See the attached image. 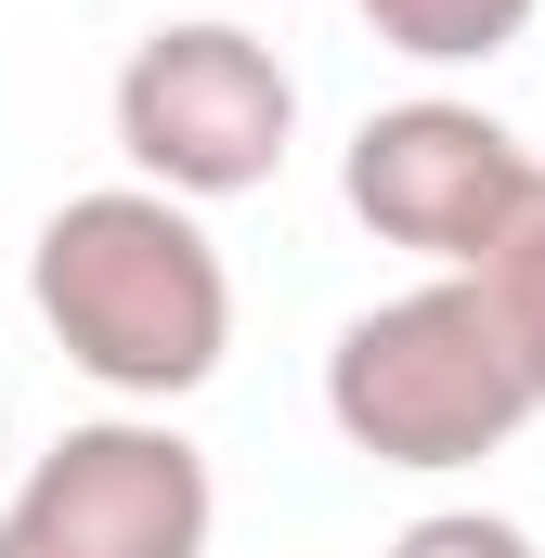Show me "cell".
Returning a JSON list of instances; mask_svg holds the SVG:
<instances>
[{"mask_svg":"<svg viewBox=\"0 0 545 558\" xmlns=\"http://www.w3.org/2000/svg\"><path fill=\"white\" fill-rule=\"evenodd\" d=\"M26 299H39L52 351L118 403H182L234 351V274L195 234V208L156 195V182L65 195L26 247Z\"/></svg>","mask_w":545,"mask_h":558,"instance_id":"obj_1","label":"cell"},{"mask_svg":"<svg viewBox=\"0 0 545 558\" xmlns=\"http://www.w3.org/2000/svg\"><path fill=\"white\" fill-rule=\"evenodd\" d=\"M533 403L545 390L520 377V351H507L481 274L403 286V299L351 312L338 351H325V416H338L351 454H377V468H481V454L520 441Z\"/></svg>","mask_w":545,"mask_h":558,"instance_id":"obj_2","label":"cell"},{"mask_svg":"<svg viewBox=\"0 0 545 558\" xmlns=\"http://www.w3.org/2000/svg\"><path fill=\"white\" fill-rule=\"evenodd\" d=\"M118 143L156 195L208 208V195H261L299 143V78L247 26H156L118 65Z\"/></svg>","mask_w":545,"mask_h":558,"instance_id":"obj_3","label":"cell"},{"mask_svg":"<svg viewBox=\"0 0 545 558\" xmlns=\"http://www.w3.org/2000/svg\"><path fill=\"white\" fill-rule=\"evenodd\" d=\"M533 156L494 131L481 105H455V92H415V105H377L351 156H338V195H351V221L377 234V247H415V260H441V274H481L494 260V234L533 208Z\"/></svg>","mask_w":545,"mask_h":558,"instance_id":"obj_4","label":"cell"},{"mask_svg":"<svg viewBox=\"0 0 545 558\" xmlns=\"http://www.w3.org/2000/svg\"><path fill=\"white\" fill-rule=\"evenodd\" d=\"M208 454L169 416H92L0 507V558H208Z\"/></svg>","mask_w":545,"mask_h":558,"instance_id":"obj_5","label":"cell"},{"mask_svg":"<svg viewBox=\"0 0 545 558\" xmlns=\"http://www.w3.org/2000/svg\"><path fill=\"white\" fill-rule=\"evenodd\" d=\"M390 52H415V65H494L520 26H533V0H351Z\"/></svg>","mask_w":545,"mask_h":558,"instance_id":"obj_6","label":"cell"},{"mask_svg":"<svg viewBox=\"0 0 545 558\" xmlns=\"http://www.w3.org/2000/svg\"><path fill=\"white\" fill-rule=\"evenodd\" d=\"M481 299H494V325H507L520 377L545 390V182H533V208L494 234V260H481Z\"/></svg>","mask_w":545,"mask_h":558,"instance_id":"obj_7","label":"cell"},{"mask_svg":"<svg viewBox=\"0 0 545 558\" xmlns=\"http://www.w3.org/2000/svg\"><path fill=\"white\" fill-rule=\"evenodd\" d=\"M390 558H533V533L494 520V507H441V520H403Z\"/></svg>","mask_w":545,"mask_h":558,"instance_id":"obj_8","label":"cell"}]
</instances>
